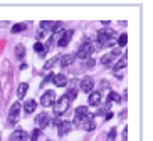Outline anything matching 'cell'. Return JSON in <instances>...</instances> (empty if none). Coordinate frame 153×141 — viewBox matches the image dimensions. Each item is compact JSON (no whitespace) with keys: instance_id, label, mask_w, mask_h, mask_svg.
Returning a JSON list of instances; mask_svg holds the SVG:
<instances>
[{"instance_id":"cell-4","label":"cell","mask_w":153,"mask_h":141,"mask_svg":"<svg viewBox=\"0 0 153 141\" xmlns=\"http://www.w3.org/2000/svg\"><path fill=\"white\" fill-rule=\"evenodd\" d=\"M120 55H121L120 49H113L111 52H108V54H104L103 57H101V64H103V66H111V62L116 61Z\"/></svg>"},{"instance_id":"cell-29","label":"cell","mask_w":153,"mask_h":141,"mask_svg":"<svg viewBox=\"0 0 153 141\" xmlns=\"http://www.w3.org/2000/svg\"><path fill=\"white\" fill-rule=\"evenodd\" d=\"M114 138H116V128H111V131L108 133V138H106V141H114Z\"/></svg>"},{"instance_id":"cell-27","label":"cell","mask_w":153,"mask_h":141,"mask_svg":"<svg viewBox=\"0 0 153 141\" xmlns=\"http://www.w3.org/2000/svg\"><path fill=\"white\" fill-rule=\"evenodd\" d=\"M126 42H128V35H126V34H121V35H120V39H118V44H120L121 47H125Z\"/></svg>"},{"instance_id":"cell-17","label":"cell","mask_w":153,"mask_h":141,"mask_svg":"<svg viewBox=\"0 0 153 141\" xmlns=\"http://www.w3.org/2000/svg\"><path fill=\"white\" fill-rule=\"evenodd\" d=\"M88 103H89V106H98L99 103H101V92H99V91H93V92H89Z\"/></svg>"},{"instance_id":"cell-30","label":"cell","mask_w":153,"mask_h":141,"mask_svg":"<svg viewBox=\"0 0 153 141\" xmlns=\"http://www.w3.org/2000/svg\"><path fill=\"white\" fill-rule=\"evenodd\" d=\"M52 79H54V74H52V72L49 71V74H47V76L44 78V81H42V86H45V84H47V82H51Z\"/></svg>"},{"instance_id":"cell-10","label":"cell","mask_w":153,"mask_h":141,"mask_svg":"<svg viewBox=\"0 0 153 141\" xmlns=\"http://www.w3.org/2000/svg\"><path fill=\"white\" fill-rule=\"evenodd\" d=\"M51 121H52V119H51V116L47 113H39L36 116V124H37V128H39V129H42V128H45V126H49Z\"/></svg>"},{"instance_id":"cell-12","label":"cell","mask_w":153,"mask_h":141,"mask_svg":"<svg viewBox=\"0 0 153 141\" xmlns=\"http://www.w3.org/2000/svg\"><path fill=\"white\" fill-rule=\"evenodd\" d=\"M72 35H74V30H62V34H61V37H59V41H57V46L59 47H66L69 44V41H71Z\"/></svg>"},{"instance_id":"cell-31","label":"cell","mask_w":153,"mask_h":141,"mask_svg":"<svg viewBox=\"0 0 153 141\" xmlns=\"http://www.w3.org/2000/svg\"><path fill=\"white\" fill-rule=\"evenodd\" d=\"M93 66H94V59H88L86 61V64H84V67H93Z\"/></svg>"},{"instance_id":"cell-22","label":"cell","mask_w":153,"mask_h":141,"mask_svg":"<svg viewBox=\"0 0 153 141\" xmlns=\"http://www.w3.org/2000/svg\"><path fill=\"white\" fill-rule=\"evenodd\" d=\"M34 50H37L41 57H44V55H45V49H44V46H42L41 42H36V44H34Z\"/></svg>"},{"instance_id":"cell-3","label":"cell","mask_w":153,"mask_h":141,"mask_svg":"<svg viewBox=\"0 0 153 141\" xmlns=\"http://www.w3.org/2000/svg\"><path fill=\"white\" fill-rule=\"evenodd\" d=\"M68 108H69V97L68 96H62V97H59L54 103V114L56 116H61L62 113L68 111Z\"/></svg>"},{"instance_id":"cell-23","label":"cell","mask_w":153,"mask_h":141,"mask_svg":"<svg viewBox=\"0 0 153 141\" xmlns=\"http://www.w3.org/2000/svg\"><path fill=\"white\" fill-rule=\"evenodd\" d=\"M57 61H59V57H52L51 61H47V62L44 64V69H45V71H51V69H52V66H54Z\"/></svg>"},{"instance_id":"cell-25","label":"cell","mask_w":153,"mask_h":141,"mask_svg":"<svg viewBox=\"0 0 153 141\" xmlns=\"http://www.w3.org/2000/svg\"><path fill=\"white\" fill-rule=\"evenodd\" d=\"M68 97H69V101L71 99H76L77 97V87H71L68 91Z\"/></svg>"},{"instance_id":"cell-16","label":"cell","mask_w":153,"mask_h":141,"mask_svg":"<svg viewBox=\"0 0 153 141\" xmlns=\"http://www.w3.org/2000/svg\"><path fill=\"white\" fill-rule=\"evenodd\" d=\"M74 61H76V54H66L59 59V62H61V67H69Z\"/></svg>"},{"instance_id":"cell-6","label":"cell","mask_w":153,"mask_h":141,"mask_svg":"<svg viewBox=\"0 0 153 141\" xmlns=\"http://www.w3.org/2000/svg\"><path fill=\"white\" fill-rule=\"evenodd\" d=\"M125 69H126V55L123 54V55H121V59H120L116 64H114L113 74H114V76H118V78H123V76H125Z\"/></svg>"},{"instance_id":"cell-8","label":"cell","mask_w":153,"mask_h":141,"mask_svg":"<svg viewBox=\"0 0 153 141\" xmlns=\"http://www.w3.org/2000/svg\"><path fill=\"white\" fill-rule=\"evenodd\" d=\"M19 113H20V103H14L12 108H10V113H9V126H14L17 123V118H19Z\"/></svg>"},{"instance_id":"cell-13","label":"cell","mask_w":153,"mask_h":141,"mask_svg":"<svg viewBox=\"0 0 153 141\" xmlns=\"http://www.w3.org/2000/svg\"><path fill=\"white\" fill-rule=\"evenodd\" d=\"M71 129H72V123H71V121H61V123L57 124V134H59V136H66Z\"/></svg>"},{"instance_id":"cell-1","label":"cell","mask_w":153,"mask_h":141,"mask_svg":"<svg viewBox=\"0 0 153 141\" xmlns=\"http://www.w3.org/2000/svg\"><path fill=\"white\" fill-rule=\"evenodd\" d=\"M114 30L113 29H101L98 32V37H96V41H98V47L99 49H106V47L113 46L114 44Z\"/></svg>"},{"instance_id":"cell-5","label":"cell","mask_w":153,"mask_h":141,"mask_svg":"<svg viewBox=\"0 0 153 141\" xmlns=\"http://www.w3.org/2000/svg\"><path fill=\"white\" fill-rule=\"evenodd\" d=\"M56 103V92L54 91H45L41 97V104L44 108H51V106H54Z\"/></svg>"},{"instance_id":"cell-28","label":"cell","mask_w":153,"mask_h":141,"mask_svg":"<svg viewBox=\"0 0 153 141\" xmlns=\"http://www.w3.org/2000/svg\"><path fill=\"white\" fill-rule=\"evenodd\" d=\"M111 101H116V103H120V96H118L114 91H111V92H109V96H108V103H111Z\"/></svg>"},{"instance_id":"cell-32","label":"cell","mask_w":153,"mask_h":141,"mask_svg":"<svg viewBox=\"0 0 153 141\" xmlns=\"http://www.w3.org/2000/svg\"><path fill=\"white\" fill-rule=\"evenodd\" d=\"M37 35H39V39H42V37H44V30H39V34H37Z\"/></svg>"},{"instance_id":"cell-26","label":"cell","mask_w":153,"mask_h":141,"mask_svg":"<svg viewBox=\"0 0 153 141\" xmlns=\"http://www.w3.org/2000/svg\"><path fill=\"white\" fill-rule=\"evenodd\" d=\"M39 136H41V129H39V128L36 129V128H34V131L30 133V136H29V138H30L32 141H37V140H39Z\"/></svg>"},{"instance_id":"cell-9","label":"cell","mask_w":153,"mask_h":141,"mask_svg":"<svg viewBox=\"0 0 153 141\" xmlns=\"http://www.w3.org/2000/svg\"><path fill=\"white\" fill-rule=\"evenodd\" d=\"M41 27L44 30H52V32H62V22H47V20H42L41 22Z\"/></svg>"},{"instance_id":"cell-15","label":"cell","mask_w":153,"mask_h":141,"mask_svg":"<svg viewBox=\"0 0 153 141\" xmlns=\"http://www.w3.org/2000/svg\"><path fill=\"white\" fill-rule=\"evenodd\" d=\"M29 138V134H27V131L25 129H15L14 133H12V136H10V141H25Z\"/></svg>"},{"instance_id":"cell-2","label":"cell","mask_w":153,"mask_h":141,"mask_svg":"<svg viewBox=\"0 0 153 141\" xmlns=\"http://www.w3.org/2000/svg\"><path fill=\"white\" fill-rule=\"evenodd\" d=\"M93 50H94L93 44H91L89 41H86V42H82L81 46H79L76 57H79V59H91V54H93Z\"/></svg>"},{"instance_id":"cell-18","label":"cell","mask_w":153,"mask_h":141,"mask_svg":"<svg viewBox=\"0 0 153 141\" xmlns=\"http://www.w3.org/2000/svg\"><path fill=\"white\" fill-rule=\"evenodd\" d=\"M36 108H37V101L36 99H29V101H25V104H24V111H25V114L34 113Z\"/></svg>"},{"instance_id":"cell-24","label":"cell","mask_w":153,"mask_h":141,"mask_svg":"<svg viewBox=\"0 0 153 141\" xmlns=\"http://www.w3.org/2000/svg\"><path fill=\"white\" fill-rule=\"evenodd\" d=\"M25 29H27V25H25V24H15L14 27H12V32H14V34H17V32H22V30H25Z\"/></svg>"},{"instance_id":"cell-21","label":"cell","mask_w":153,"mask_h":141,"mask_svg":"<svg viewBox=\"0 0 153 141\" xmlns=\"http://www.w3.org/2000/svg\"><path fill=\"white\" fill-rule=\"evenodd\" d=\"M24 55H25V47L19 44V46L15 47V57H17V59H22Z\"/></svg>"},{"instance_id":"cell-11","label":"cell","mask_w":153,"mask_h":141,"mask_svg":"<svg viewBox=\"0 0 153 141\" xmlns=\"http://www.w3.org/2000/svg\"><path fill=\"white\" fill-rule=\"evenodd\" d=\"M81 126H82V129H84V131H93V129L96 128V123H94V114H91V113L88 114V116L84 118V121L81 123Z\"/></svg>"},{"instance_id":"cell-14","label":"cell","mask_w":153,"mask_h":141,"mask_svg":"<svg viewBox=\"0 0 153 141\" xmlns=\"http://www.w3.org/2000/svg\"><path fill=\"white\" fill-rule=\"evenodd\" d=\"M81 89L84 92H88V94H89V92H93V89H94V81H93V78H89V76H88V78H84L81 81Z\"/></svg>"},{"instance_id":"cell-7","label":"cell","mask_w":153,"mask_h":141,"mask_svg":"<svg viewBox=\"0 0 153 141\" xmlns=\"http://www.w3.org/2000/svg\"><path fill=\"white\" fill-rule=\"evenodd\" d=\"M89 114V109L86 108V106H79V108H76V113H74V124H81L82 121H84V118Z\"/></svg>"},{"instance_id":"cell-20","label":"cell","mask_w":153,"mask_h":141,"mask_svg":"<svg viewBox=\"0 0 153 141\" xmlns=\"http://www.w3.org/2000/svg\"><path fill=\"white\" fill-rule=\"evenodd\" d=\"M27 89H29V84L27 82H22V84H19V87H17V96L22 99L24 96L27 94Z\"/></svg>"},{"instance_id":"cell-19","label":"cell","mask_w":153,"mask_h":141,"mask_svg":"<svg viewBox=\"0 0 153 141\" xmlns=\"http://www.w3.org/2000/svg\"><path fill=\"white\" fill-rule=\"evenodd\" d=\"M52 82H54L57 87H62V86H66V84H68V78H66L64 74H56L54 79H52Z\"/></svg>"},{"instance_id":"cell-33","label":"cell","mask_w":153,"mask_h":141,"mask_svg":"<svg viewBox=\"0 0 153 141\" xmlns=\"http://www.w3.org/2000/svg\"><path fill=\"white\" fill-rule=\"evenodd\" d=\"M49 141H51V140H49Z\"/></svg>"}]
</instances>
